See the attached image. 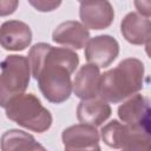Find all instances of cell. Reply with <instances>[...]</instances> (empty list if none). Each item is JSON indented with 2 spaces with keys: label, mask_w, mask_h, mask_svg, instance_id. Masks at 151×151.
I'll return each instance as SVG.
<instances>
[{
  "label": "cell",
  "mask_w": 151,
  "mask_h": 151,
  "mask_svg": "<svg viewBox=\"0 0 151 151\" xmlns=\"http://www.w3.org/2000/svg\"><path fill=\"white\" fill-rule=\"evenodd\" d=\"M119 54L118 41L109 35L100 34L87 40L85 45V58L87 63L105 68L110 66Z\"/></svg>",
  "instance_id": "7"
},
{
  "label": "cell",
  "mask_w": 151,
  "mask_h": 151,
  "mask_svg": "<svg viewBox=\"0 0 151 151\" xmlns=\"http://www.w3.org/2000/svg\"><path fill=\"white\" fill-rule=\"evenodd\" d=\"M134 6L139 14L150 18L151 15V7H150V0H134Z\"/></svg>",
  "instance_id": "18"
},
{
  "label": "cell",
  "mask_w": 151,
  "mask_h": 151,
  "mask_svg": "<svg viewBox=\"0 0 151 151\" xmlns=\"http://www.w3.org/2000/svg\"><path fill=\"white\" fill-rule=\"evenodd\" d=\"M32 42L31 27L20 20H7L0 26V46L6 51H24Z\"/></svg>",
  "instance_id": "10"
},
{
  "label": "cell",
  "mask_w": 151,
  "mask_h": 151,
  "mask_svg": "<svg viewBox=\"0 0 151 151\" xmlns=\"http://www.w3.org/2000/svg\"><path fill=\"white\" fill-rule=\"evenodd\" d=\"M6 117L19 126L37 133L46 132L53 123L51 112L33 93H21L5 106Z\"/></svg>",
  "instance_id": "3"
},
{
  "label": "cell",
  "mask_w": 151,
  "mask_h": 151,
  "mask_svg": "<svg viewBox=\"0 0 151 151\" xmlns=\"http://www.w3.org/2000/svg\"><path fill=\"white\" fill-rule=\"evenodd\" d=\"M28 61L32 76L46 100L61 104L70 98L71 76L79 65V55L74 51L37 42L28 52Z\"/></svg>",
  "instance_id": "1"
},
{
  "label": "cell",
  "mask_w": 151,
  "mask_h": 151,
  "mask_svg": "<svg viewBox=\"0 0 151 151\" xmlns=\"http://www.w3.org/2000/svg\"><path fill=\"white\" fill-rule=\"evenodd\" d=\"M88 39V29L81 22L76 20H68L59 24L52 33V40L55 44L72 50H81L85 47Z\"/></svg>",
  "instance_id": "11"
},
{
  "label": "cell",
  "mask_w": 151,
  "mask_h": 151,
  "mask_svg": "<svg viewBox=\"0 0 151 151\" xmlns=\"http://www.w3.org/2000/svg\"><path fill=\"white\" fill-rule=\"evenodd\" d=\"M119 119L136 129L150 130V101L143 94L134 93L118 107Z\"/></svg>",
  "instance_id": "8"
},
{
  "label": "cell",
  "mask_w": 151,
  "mask_h": 151,
  "mask_svg": "<svg viewBox=\"0 0 151 151\" xmlns=\"http://www.w3.org/2000/svg\"><path fill=\"white\" fill-rule=\"evenodd\" d=\"M112 113L109 103L101 98L83 99L77 107V118L80 123L92 126H100Z\"/></svg>",
  "instance_id": "14"
},
{
  "label": "cell",
  "mask_w": 151,
  "mask_h": 151,
  "mask_svg": "<svg viewBox=\"0 0 151 151\" xmlns=\"http://www.w3.org/2000/svg\"><path fill=\"white\" fill-rule=\"evenodd\" d=\"M99 139L96 126L84 123L71 125L61 133L65 150H100Z\"/></svg>",
  "instance_id": "9"
},
{
  "label": "cell",
  "mask_w": 151,
  "mask_h": 151,
  "mask_svg": "<svg viewBox=\"0 0 151 151\" xmlns=\"http://www.w3.org/2000/svg\"><path fill=\"white\" fill-rule=\"evenodd\" d=\"M78 1H83V0H78Z\"/></svg>",
  "instance_id": "19"
},
{
  "label": "cell",
  "mask_w": 151,
  "mask_h": 151,
  "mask_svg": "<svg viewBox=\"0 0 151 151\" xmlns=\"http://www.w3.org/2000/svg\"><path fill=\"white\" fill-rule=\"evenodd\" d=\"M150 18L139 13H127L120 22V33L123 38L132 45H146L150 41Z\"/></svg>",
  "instance_id": "13"
},
{
  "label": "cell",
  "mask_w": 151,
  "mask_h": 151,
  "mask_svg": "<svg viewBox=\"0 0 151 151\" xmlns=\"http://www.w3.org/2000/svg\"><path fill=\"white\" fill-rule=\"evenodd\" d=\"M27 1L33 8L42 13L55 11L63 2V0H27Z\"/></svg>",
  "instance_id": "16"
},
{
  "label": "cell",
  "mask_w": 151,
  "mask_h": 151,
  "mask_svg": "<svg viewBox=\"0 0 151 151\" xmlns=\"http://www.w3.org/2000/svg\"><path fill=\"white\" fill-rule=\"evenodd\" d=\"M0 107L24 93L31 80V66L28 58L20 54L7 55L0 63Z\"/></svg>",
  "instance_id": "4"
},
{
  "label": "cell",
  "mask_w": 151,
  "mask_h": 151,
  "mask_svg": "<svg viewBox=\"0 0 151 151\" xmlns=\"http://www.w3.org/2000/svg\"><path fill=\"white\" fill-rule=\"evenodd\" d=\"M145 66L137 58H126L116 67L100 74L99 97L107 103L118 104L138 93L144 86Z\"/></svg>",
  "instance_id": "2"
},
{
  "label": "cell",
  "mask_w": 151,
  "mask_h": 151,
  "mask_svg": "<svg viewBox=\"0 0 151 151\" xmlns=\"http://www.w3.org/2000/svg\"><path fill=\"white\" fill-rule=\"evenodd\" d=\"M79 18L86 28L100 31L112 25L114 9L109 0H83L79 6Z\"/></svg>",
  "instance_id": "6"
},
{
  "label": "cell",
  "mask_w": 151,
  "mask_h": 151,
  "mask_svg": "<svg viewBox=\"0 0 151 151\" xmlns=\"http://www.w3.org/2000/svg\"><path fill=\"white\" fill-rule=\"evenodd\" d=\"M100 68L93 64L83 65L74 76L72 91L79 99H91L99 94Z\"/></svg>",
  "instance_id": "12"
},
{
  "label": "cell",
  "mask_w": 151,
  "mask_h": 151,
  "mask_svg": "<svg viewBox=\"0 0 151 151\" xmlns=\"http://www.w3.org/2000/svg\"><path fill=\"white\" fill-rule=\"evenodd\" d=\"M0 147L2 151H35L45 150V147L39 144L35 138L18 129L7 130L0 138Z\"/></svg>",
  "instance_id": "15"
},
{
  "label": "cell",
  "mask_w": 151,
  "mask_h": 151,
  "mask_svg": "<svg viewBox=\"0 0 151 151\" xmlns=\"http://www.w3.org/2000/svg\"><path fill=\"white\" fill-rule=\"evenodd\" d=\"M19 6V0H0V17L13 14Z\"/></svg>",
  "instance_id": "17"
},
{
  "label": "cell",
  "mask_w": 151,
  "mask_h": 151,
  "mask_svg": "<svg viewBox=\"0 0 151 151\" xmlns=\"http://www.w3.org/2000/svg\"><path fill=\"white\" fill-rule=\"evenodd\" d=\"M103 142L112 149L149 150L150 130L131 127L117 119L111 120L100 130Z\"/></svg>",
  "instance_id": "5"
}]
</instances>
